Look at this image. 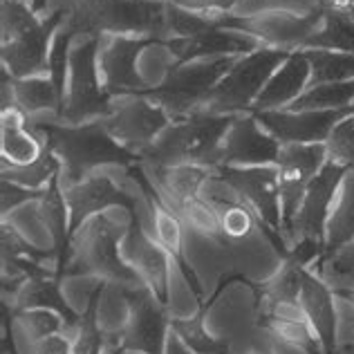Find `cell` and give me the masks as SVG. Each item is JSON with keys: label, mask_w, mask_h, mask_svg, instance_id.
<instances>
[{"label": "cell", "mask_w": 354, "mask_h": 354, "mask_svg": "<svg viewBox=\"0 0 354 354\" xmlns=\"http://www.w3.org/2000/svg\"><path fill=\"white\" fill-rule=\"evenodd\" d=\"M48 139V146L61 162V182L65 186L79 184L90 173L106 164H119L130 169L142 162V157L130 153L106 130L104 121L95 119L88 124H48L34 121Z\"/></svg>", "instance_id": "cell-1"}, {"label": "cell", "mask_w": 354, "mask_h": 354, "mask_svg": "<svg viewBox=\"0 0 354 354\" xmlns=\"http://www.w3.org/2000/svg\"><path fill=\"white\" fill-rule=\"evenodd\" d=\"M238 115H195L166 126L157 139L142 153L144 164L177 166L200 164L216 166L220 162L222 139Z\"/></svg>", "instance_id": "cell-2"}, {"label": "cell", "mask_w": 354, "mask_h": 354, "mask_svg": "<svg viewBox=\"0 0 354 354\" xmlns=\"http://www.w3.org/2000/svg\"><path fill=\"white\" fill-rule=\"evenodd\" d=\"M70 18L79 34L146 36L166 43L164 0H79Z\"/></svg>", "instance_id": "cell-3"}, {"label": "cell", "mask_w": 354, "mask_h": 354, "mask_svg": "<svg viewBox=\"0 0 354 354\" xmlns=\"http://www.w3.org/2000/svg\"><path fill=\"white\" fill-rule=\"evenodd\" d=\"M236 61V54H229V57H213L175 65L160 86L144 88L139 95L160 104L166 110V115L175 121L191 119L195 115H202L200 108L207 101L209 92L227 77Z\"/></svg>", "instance_id": "cell-4"}, {"label": "cell", "mask_w": 354, "mask_h": 354, "mask_svg": "<svg viewBox=\"0 0 354 354\" xmlns=\"http://www.w3.org/2000/svg\"><path fill=\"white\" fill-rule=\"evenodd\" d=\"M119 231L106 218L95 216L83 225L70 242V256L63 269L65 276L95 274L108 283L126 287L142 285L139 276L119 254Z\"/></svg>", "instance_id": "cell-5"}, {"label": "cell", "mask_w": 354, "mask_h": 354, "mask_svg": "<svg viewBox=\"0 0 354 354\" xmlns=\"http://www.w3.org/2000/svg\"><path fill=\"white\" fill-rule=\"evenodd\" d=\"M99 36L83 34L72 43L70 72L65 83L61 121L63 124H88L113 113V101L99 79Z\"/></svg>", "instance_id": "cell-6"}, {"label": "cell", "mask_w": 354, "mask_h": 354, "mask_svg": "<svg viewBox=\"0 0 354 354\" xmlns=\"http://www.w3.org/2000/svg\"><path fill=\"white\" fill-rule=\"evenodd\" d=\"M292 52L276 48H260L256 52L245 54L234 63V68L209 92L202 106L207 115H238L251 113V106L258 95L272 79V74L281 68Z\"/></svg>", "instance_id": "cell-7"}, {"label": "cell", "mask_w": 354, "mask_h": 354, "mask_svg": "<svg viewBox=\"0 0 354 354\" xmlns=\"http://www.w3.org/2000/svg\"><path fill=\"white\" fill-rule=\"evenodd\" d=\"M216 177L229 184L249 209L256 213L265 229L267 240L283 258L290 256V245L283 236V213H281V180L276 164L267 166H227L216 164Z\"/></svg>", "instance_id": "cell-8"}, {"label": "cell", "mask_w": 354, "mask_h": 354, "mask_svg": "<svg viewBox=\"0 0 354 354\" xmlns=\"http://www.w3.org/2000/svg\"><path fill=\"white\" fill-rule=\"evenodd\" d=\"M323 16H325L323 9H314L310 14L272 9V12H258L249 16L222 14L216 25L220 30H234L240 34L254 36V39L267 43V48L296 52L319 30Z\"/></svg>", "instance_id": "cell-9"}, {"label": "cell", "mask_w": 354, "mask_h": 354, "mask_svg": "<svg viewBox=\"0 0 354 354\" xmlns=\"http://www.w3.org/2000/svg\"><path fill=\"white\" fill-rule=\"evenodd\" d=\"M126 171L137 182L139 191H142V198L146 202V209H148V213H151L153 238L160 242L166 251H169L171 260L182 272L184 281L189 283L193 294L198 296V301L202 303V283H200L198 274H195V269L191 267L189 258H186V231H189V229H186L182 216L171 207L169 202L164 200V195L160 193V189H157L155 182L144 171L142 162L130 166V169H126Z\"/></svg>", "instance_id": "cell-10"}, {"label": "cell", "mask_w": 354, "mask_h": 354, "mask_svg": "<svg viewBox=\"0 0 354 354\" xmlns=\"http://www.w3.org/2000/svg\"><path fill=\"white\" fill-rule=\"evenodd\" d=\"M124 298L128 303V321L119 348L142 354H164L171 334V316L166 312L169 305L160 303L144 283L126 287Z\"/></svg>", "instance_id": "cell-11"}, {"label": "cell", "mask_w": 354, "mask_h": 354, "mask_svg": "<svg viewBox=\"0 0 354 354\" xmlns=\"http://www.w3.org/2000/svg\"><path fill=\"white\" fill-rule=\"evenodd\" d=\"M328 162L325 144H283L278 153L276 169L281 180V213H283V236L292 249V231L298 207L303 202L307 184Z\"/></svg>", "instance_id": "cell-12"}, {"label": "cell", "mask_w": 354, "mask_h": 354, "mask_svg": "<svg viewBox=\"0 0 354 354\" xmlns=\"http://www.w3.org/2000/svg\"><path fill=\"white\" fill-rule=\"evenodd\" d=\"M101 121L121 146L139 157L166 126H171L166 110L142 95H121L113 104V113Z\"/></svg>", "instance_id": "cell-13"}, {"label": "cell", "mask_w": 354, "mask_h": 354, "mask_svg": "<svg viewBox=\"0 0 354 354\" xmlns=\"http://www.w3.org/2000/svg\"><path fill=\"white\" fill-rule=\"evenodd\" d=\"M151 45H164L157 39L146 36H121V34H101L99 36V72L101 83L110 97L139 95L148 88L135 70V61Z\"/></svg>", "instance_id": "cell-14"}, {"label": "cell", "mask_w": 354, "mask_h": 354, "mask_svg": "<svg viewBox=\"0 0 354 354\" xmlns=\"http://www.w3.org/2000/svg\"><path fill=\"white\" fill-rule=\"evenodd\" d=\"M348 169H343V166L325 162L323 169L312 177L294 218L292 247L298 240H312L325 249V227H328L332 202L337 198V191Z\"/></svg>", "instance_id": "cell-15"}, {"label": "cell", "mask_w": 354, "mask_h": 354, "mask_svg": "<svg viewBox=\"0 0 354 354\" xmlns=\"http://www.w3.org/2000/svg\"><path fill=\"white\" fill-rule=\"evenodd\" d=\"M354 115V104L337 110H265L256 113L258 124L281 144H325L334 126Z\"/></svg>", "instance_id": "cell-16"}, {"label": "cell", "mask_w": 354, "mask_h": 354, "mask_svg": "<svg viewBox=\"0 0 354 354\" xmlns=\"http://www.w3.org/2000/svg\"><path fill=\"white\" fill-rule=\"evenodd\" d=\"M121 256L137 272L148 290H151L160 303L169 305V285H171V256L160 242L153 238L151 231L144 229L142 216L130 218V229L124 238Z\"/></svg>", "instance_id": "cell-17"}, {"label": "cell", "mask_w": 354, "mask_h": 354, "mask_svg": "<svg viewBox=\"0 0 354 354\" xmlns=\"http://www.w3.org/2000/svg\"><path fill=\"white\" fill-rule=\"evenodd\" d=\"M63 195H65V204H68V213H70V234L72 236L77 234L90 218L99 216L101 211H106L110 207L126 209L130 218L139 216L137 202L133 195L121 191L119 186L106 175H90L79 184L65 186Z\"/></svg>", "instance_id": "cell-18"}, {"label": "cell", "mask_w": 354, "mask_h": 354, "mask_svg": "<svg viewBox=\"0 0 354 354\" xmlns=\"http://www.w3.org/2000/svg\"><path fill=\"white\" fill-rule=\"evenodd\" d=\"M283 144L258 124L256 115H238L222 139L220 162L227 166L276 164Z\"/></svg>", "instance_id": "cell-19"}, {"label": "cell", "mask_w": 354, "mask_h": 354, "mask_svg": "<svg viewBox=\"0 0 354 354\" xmlns=\"http://www.w3.org/2000/svg\"><path fill=\"white\" fill-rule=\"evenodd\" d=\"M65 12H54L43 18V23L32 32H25L12 41H5L0 48L3 70L14 79H27L48 72V54L54 34L65 21Z\"/></svg>", "instance_id": "cell-20"}, {"label": "cell", "mask_w": 354, "mask_h": 354, "mask_svg": "<svg viewBox=\"0 0 354 354\" xmlns=\"http://www.w3.org/2000/svg\"><path fill=\"white\" fill-rule=\"evenodd\" d=\"M310 79H312L310 59L305 57L303 50L292 52L281 68L272 74V79L267 81V86L254 101L251 115L265 113V110H285L307 90Z\"/></svg>", "instance_id": "cell-21"}, {"label": "cell", "mask_w": 354, "mask_h": 354, "mask_svg": "<svg viewBox=\"0 0 354 354\" xmlns=\"http://www.w3.org/2000/svg\"><path fill=\"white\" fill-rule=\"evenodd\" d=\"M334 292L332 287L323 281L319 274H312L310 269L303 276V285H301V296H298V303H301V310L305 314L307 323L312 325V330L319 337L323 352L332 354L337 352V310H334Z\"/></svg>", "instance_id": "cell-22"}, {"label": "cell", "mask_w": 354, "mask_h": 354, "mask_svg": "<svg viewBox=\"0 0 354 354\" xmlns=\"http://www.w3.org/2000/svg\"><path fill=\"white\" fill-rule=\"evenodd\" d=\"M166 48L177 57V65L209 59V57L211 59L213 57H229V54L260 50L254 36L240 34L234 30H220V27H213V30L195 34L191 39H173L166 43Z\"/></svg>", "instance_id": "cell-23"}, {"label": "cell", "mask_w": 354, "mask_h": 354, "mask_svg": "<svg viewBox=\"0 0 354 354\" xmlns=\"http://www.w3.org/2000/svg\"><path fill=\"white\" fill-rule=\"evenodd\" d=\"M144 171L155 182V186L164 195V200L177 211L184 202L200 198L202 189L216 175L213 166L200 164H177V166H160V164H144Z\"/></svg>", "instance_id": "cell-24"}, {"label": "cell", "mask_w": 354, "mask_h": 354, "mask_svg": "<svg viewBox=\"0 0 354 354\" xmlns=\"http://www.w3.org/2000/svg\"><path fill=\"white\" fill-rule=\"evenodd\" d=\"M0 130H3V142H0L3 164H32L39 160L45 146H48L45 135L18 108L3 110V126H0Z\"/></svg>", "instance_id": "cell-25"}, {"label": "cell", "mask_w": 354, "mask_h": 354, "mask_svg": "<svg viewBox=\"0 0 354 354\" xmlns=\"http://www.w3.org/2000/svg\"><path fill=\"white\" fill-rule=\"evenodd\" d=\"M5 303V301H3ZM12 307V312L21 310H34V307H43V310H52L61 314V319L65 321L70 330L77 328V323L81 319V314H77L68 305V301L61 294V281L54 272H43L27 276L23 285L18 287V292L12 296V303H7Z\"/></svg>", "instance_id": "cell-26"}, {"label": "cell", "mask_w": 354, "mask_h": 354, "mask_svg": "<svg viewBox=\"0 0 354 354\" xmlns=\"http://www.w3.org/2000/svg\"><path fill=\"white\" fill-rule=\"evenodd\" d=\"M39 216L43 220V227L50 231L54 240V254H57V278L63 281V269L70 256V213L68 204H65L63 186H61V173L48 184L43 198L39 200Z\"/></svg>", "instance_id": "cell-27"}, {"label": "cell", "mask_w": 354, "mask_h": 354, "mask_svg": "<svg viewBox=\"0 0 354 354\" xmlns=\"http://www.w3.org/2000/svg\"><path fill=\"white\" fill-rule=\"evenodd\" d=\"M352 240H354V171L350 169L339 186L337 198L332 202L328 227H325V249L321 260L314 267L319 269L325 260L339 254Z\"/></svg>", "instance_id": "cell-28"}, {"label": "cell", "mask_w": 354, "mask_h": 354, "mask_svg": "<svg viewBox=\"0 0 354 354\" xmlns=\"http://www.w3.org/2000/svg\"><path fill=\"white\" fill-rule=\"evenodd\" d=\"M258 328L269 339H274L283 346L296 348L303 354H325L323 346L307 319H281V316H263L256 319Z\"/></svg>", "instance_id": "cell-29"}, {"label": "cell", "mask_w": 354, "mask_h": 354, "mask_svg": "<svg viewBox=\"0 0 354 354\" xmlns=\"http://www.w3.org/2000/svg\"><path fill=\"white\" fill-rule=\"evenodd\" d=\"M104 283L95 287V292L90 294L86 310H83L81 319L74 328V339H72V354H113L119 350V346H113L110 339H106V334L101 332L97 312L101 296H104Z\"/></svg>", "instance_id": "cell-30"}, {"label": "cell", "mask_w": 354, "mask_h": 354, "mask_svg": "<svg viewBox=\"0 0 354 354\" xmlns=\"http://www.w3.org/2000/svg\"><path fill=\"white\" fill-rule=\"evenodd\" d=\"M14 101L16 108L30 117L41 110H57V115L61 117L63 110V95L59 88L54 86V81L50 77H27V79H14Z\"/></svg>", "instance_id": "cell-31"}, {"label": "cell", "mask_w": 354, "mask_h": 354, "mask_svg": "<svg viewBox=\"0 0 354 354\" xmlns=\"http://www.w3.org/2000/svg\"><path fill=\"white\" fill-rule=\"evenodd\" d=\"M301 50H332L354 54V18L350 12H325L321 27Z\"/></svg>", "instance_id": "cell-32"}, {"label": "cell", "mask_w": 354, "mask_h": 354, "mask_svg": "<svg viewBox=\"0 0 354 354\" xmlns=\"http://www.w3.org/2000/svg\"><path fill=\"white\" fill-rule=\"evenodd\" d=\"M352 104H354V79L310 86L285 110H294V113H298V110H337V108H348Z\"/></svg>", "instance_id": "cell-33"}, {"label": "cell", "mask_w": 354, "mask_h": 354, "mask_svg": "<svg viewBox=\"0 0 354 354\" xmlns=\"http://www.w3.org/2000/svg\"><path fill=\"white\" fill-rule=\"evenodd\" d=\"M45 142H48V139H45ZM59 173H61V162H59V157L52 153L50 146H45L43 155L32 164H23V166L3 164V180L27 186V189H34V191L48 189V184Z\"/></svg>", "instance_id": "cell-34"}, {"label": "cell", "mask_w": 354, "mask_h": 354, "mask_svg": "<svg viewBox=\"0 0 354 354\" xmlns=\"http://www.w3.org/2000/svg\"><path fill=\"white\" fill-rule=\"evenodd\" d=\"M207 312L198 310L191 319H171V330L193 354H229V341L216 339L207 330Z\"/></svg>", "instance_id": "cell-35"}, {"label": "cell", "mask_w": 354, "mask_h": 354, "mask_svg": "<svg viewBox=\"0 0 354 354\" xmlns=\"http://www.w3.org/2000/svg\"><path fill=\"white\" fill-rule=\"evenodd\" d=\"M303 52L312 65L310 86L354 79V54L352 52H332V50H303Z\"/></svg>", "instance_id": "cell-36"}, {"label": "cell", "mask_w": 354, "mask_h": 354, "mask_svg": "<svg viewBox=\"0 0 354 354\" xmlns=\"http://www.w3.org/2000/svg\"><path fill=\"white\" fill-rule=\"evenodd\" d=\"M177 213L182 216L184 225L189 231H195V234L209 238L211 242H216L220 249H229L225 231H222V225H220L218 211L213 209V204L204 200L202 195L200 198L184 202L182 207L177 209Z\"/></svg>", "instance_id": "cell-37"}, {"label": "cell", "mask_w": 354, "mask_h": 354, "mask_svg": "<svg viewBox=\"0 0 354 354\" xmlns=\"http://www.w3.org/2000/svg\"><path fill=\"white\" fill-rule=\"evenodd\" d=\"M77 34H79L77 25L72 23V18L68 14L50 43L48 77L54 81V86L59 88L63 97H65V83H68V72H70V52H72V43H74V36Z\"/></svg>", "instance_id": "cell-38"}, {"label": "cell", "mask_w": 354, "mask_h": 354, "mask_svg": "<svg viewBox=\"0 0 354 354\" xmlns=\"http://www.w3.org/2000/svg\"><path fill=\"white\" fill-rule=\"evenodd\" d=\"M14 325L18 330H23V334L32 343H39L43 339L52 337V334L68 330V325L61 319V314L52 310H43V307L14 312Z\"/></svg>", "instance_id": "cell-39"}, {"label": "cell", "mask_w": 354, "mask_h": 354, "mask_svg": "<svg viewBox=\"0 0 354 354\" xmlns=\"http://www.w3.org/2000/svg\"><path fill=\"white\" fill-rule=\"evenodd\" d=\"M43 18L23 0H3V43L36 30Z\"/></svg>", "instance_id": "cell-40"}, {"label": "cell", "mask_w": 354, "mask_h": 354, "mask_svg": "<svg viewBox=\"0 0 354 354\" xmlns=\"http://www.w3.org/2000/svg\"><path fill=\"white\" fill-rule=\"evenodd\" d=\"M325 153H328V162L339 164L343 169H352L354 166V115L339 121L330 133L328 142H325Z\"/></svg>", "instance_id": "cell-41"}, {"label": "cell", "mask_w": 354, "mask_h": 354, "mask_svg": "<svg viewBox=\"0 0 354 354\" xmlns=\"http://www.w3.org/2000/svg\"><path fill=\"white\" fill-rule=\"evenodd\" d=\"M0 186H3V218H7L9 209H16L18 204H23V202H39L45 193V189L34 191V189H27V186L14 184L9 180H3Z\"/></svg>", "instance_id": "cell-42"}, {"label": "cell", "mask_w": 354, "mask_h": 354, "mask_svg": "<svg viewBox=\"0 0 354 354\" xmlns=\"http://www.w3.org/2000/svg\"><path fill=\"white\" fill-rule=\"evenodd\" d=\"M166 5H173V7H180L186 9V12H193V14H229L234 3H227V0H164Z\"/></svg>", "instance_id": "cell-43"}, {"label": "cell", "mask_w": 354, "mask_h": 354, "mask_svg": "<svg viewBox=\"0 0 354 354\" xmlns=\"http://www.w3.org/2000/svg\"><path fill=\"white\" fill-rule=\"evenodd\" d=\"M34 354H72V339H68V334H52V337L43 339L39 343H32Z\"/></svg>", "instance_id": "cell-44"}, {"label": "cell", "mask_w": 354, "mask_h": 354, "mask_svg": "<svg viewBox=\"0 0 354 354\" xmlns=\"http://www.w3.org/2000/svg\"><path fill=\"white\" fill-rule=\"evenodd\" d=\"M321 269H334V272H350V269H354V240L348 247H343L339 254H334L330 260H325L319 267V272Z\"/></svg>", "instance_id": "cell-45"}, {"label": "cell", "mask_w": 354, "mask_h": 354, "mask_svg": "<svg viewBox=\"0 0 354 354\" xmlns=\"http://www.w3.org/2000/svg\"><path fill=\"white\" fill-rule=\"evenodd\" d=\"M319 276L332 287V292H337V290H354V269H350V272H334V269H321Z\"/></svg>", "instance_id": "cell-46"}, {"label": "cell", "mask_w": 354, "mask_h": 354, "mask_svg": "<svg viewBox=\"0 0 354 354\" xmlns=\"http://www.w3.org/2000/svg\"><path fill=\"white\" fill-rule=\"evenodd\" d=\"M310 3L323 12H350L354 9V0H310Z\"/></svg>", "instance_id": "cell-47"}, {"label": "cell", "mask_w": 354, "mask_h": 354, "mask_svg": "<svg viewBox=\"0 0 354 354\" xmlns=\"http://www.w3.org/2000/svg\"><path fill=\"white\" fill-rule=\"evenodd\" d=\"M164 354H193V352H191L189 348H186V346H184V341L171 330L169 339H166V350H164Z\"/></svg>", "instance_id": "cell-48"}, {"label": "cell", "mask_w": 354, "mask_h": 354, "mask_svg": "<svg viewBox=\"0 0 354 354\" xmlns=\"http://www.w3.org/2000/svg\"><path fill=\"white\" fill-rule=\"evenodd\" d=\"M334 296L341 298V301H346L348 305H352V310H354V290H337Z\"/></svg>", "instance_id": "cell-49"}, {"label": "cell", "mask_w": 354, "mask_h": 354, "mask_svg": "<svg viewBox=\"0 0 354 354\" xmlns=\"http://www.w3.org/2000/svg\"><path fill=\"white\" fill-rule=\"evenodd\" d=\"M332 354H354V343L352 346H341V348H337V352H332Z\"/></svg>", "instance_id": "cell-50"}, {"label": "cell", "mask_w": 354, "mask_h": 354, "mask_svg": "<svg viewBox=\"0 0 354 354\" xmlns=\"http://www.w3.org/2000/svg\"><path fill=\"white\" fill-rule=\"evenodd\" d=\"M245 354H272V352H269V350H265V348H260V346H256V348L247 350Z\"/></svg>", "instance_id": "cell-51"}, {"label": "cell", "mask_w": 354, "mask_h": 354, "mask_svg": "<svg viewBox=\"0 0 354 354\" xmlns=\"http://www.w3.org/2000/svg\"><path fill=\"white\" fill-rule=\"evenodd\" d=\"M3 352H5V354H18V352H16V346H14V341H12V343H7V346L3 348Z\"/></svg>", "instance_id": "cell-52"}, {"label": "cell", "mask_w": 354, "mask_h": 354, "mask_svg": "<svg viewBox=\"0 0 354 354\" xmlns=\"http://www.w3.org/2000/svg\"><path fill=\"white\" fill-rule=\"evenodd\" d=\"M113 354H142V352H133V350H121V348H119V350H115Z\"/></svg>", "instance_id": "cell-53"}, {"label": "cell", "mask_w": 354, "mask_h": 354, "mask_svg": "<svg viewBox=\"0 0 354 354\" xmlns=\"http://www.w3.org/2000/svg\"><path fill=\"white\" fill-rule=\"evenodd\" d=\"M350 16H352V18H354V9H350Z\"/></svg>", "instance_id": "cell-54"}, {"label": "cell", "mask_w": 354, "mask_h": 354, "mask_svg": "<svg viewBox=\"0 0 354 354\" xmlns=\"http://www.w3.org/2000/svg\"><path fill=\"white\" fill-rule=\"evenodd\" d=\"M227 3H234L236 5V0H227Z\"/></svg>", "instance_id": "cell-55"}, {"label": "cell", "mask_w": 354, "mask_h": 354, "mask_svg": "<svg viewBox=\"0 0 354 354\" xmlns=\"http://www.w3.org/2000/svg\"><path fill=\"white\" fill-rule=\"evenodd\" d=\"M352 171H354V166H352Z\"/></svg>", "instance_id": "cell-56"}, {"label": "cell", "mask_w": 354, "mask_h": 354, "mask_svg": "<svg viewBox=\"0 0 354 354\" xmlns=\"http://www.w3.org/2000/svg\"><path fill=\"white\" fill-rule=\"evenodd\" d=\"M352 343H354V339H352Z\"/></svg>", "instance_id": "cell-57"}]
</instances>
